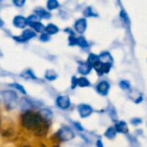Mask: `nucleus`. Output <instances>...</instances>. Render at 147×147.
<instances>
[{
    "instance_id": "1",
    "label": "nucleus",
    "mask_w": 147,
    "mask_h": 147,
    "mask_svg": "<svg viewBox=\"0 0 147 147\" xmlns=\"http://www.w3.org/2000/svg\"><path fill=\"white\" fill-rule=\"evenodd\" d=\"M21 121L23 125L28 130H34L37 134L40 132V135L42 134L44 127L46 125H42V118L40 114L33 113L31 111H26L21 116Z\"/></svg>"
},
{
    "instance_id": "2",
    "label": "nucleus",
    "mask_w": 147,
    "mask_h": 147,
    "mask_svg": "<svg viewBox=\"0 0 147 147\" xmlns=\"http://www.w3.org/2000/svg\"><path fill=\"white\" fill-rule=\"evenodd\" d=\"M2 97L5 104L9 108H13L17 106L18 101V94L13 90H4L2 92Z\"/></svg>"
},
{
    "instance_id": "3",
    "label": "nucleus",
    "mask_w": 147,
    "mask_h": 147,
    "mask_svg": "<svg viewBox=\"0 0 147 147\" xmlns=\"http://www.w3.org/2000/svg\"><path fill=\"white\" fill-rule=\"evenodd\" d=\"M58 136L59 138L62 141H69L76 137V134L71 128L67 126H63L59 130Z\"/></svg>"
},
{
    "instance_id": "4",
    "label": "nucleus",
    "mask_w": 147,
    "mask_h": 147,
    "mask_svg": "<svg viewBox=\"0 0 147 147\" xmlns=\"http://www.w3.org/2000/svg\"><path fill=\"white\" fill-rule=\"evenodd\" d=\"M55 104L60 109L66 110L70 107V99L67 95H59L55 100Z\"/></svg>"
},
{
    "instance_id": "5",
    "label": "nucleus",
    "mask_w": 147,
    "mask_h": 147,
    "mask_svg": "<svg viewBox=\"0 0 147 147\" xmlns=\"http://www.w3.org/2000/svg\"><path fill=\"white\" fill-rule=\"evenodd\" d=\"M77 109H78V113H79L80 116L83 119L89 117L93 113L92 107L88 104H81L78 106Z\"/></svg>"
},
{
    "instance_id": "6",
    "label": "nucleus",
    "mask_w": 147,
    "mask_h": 147,
    "mask_svg": "<svg viewBox=\"0 0 147 147\" xmlns=\"http://www.w3.org/2000/svg\"><path fill=\"white\" fill-rule=\"evenodd\" d=\"M36 36V32L31 30H25L20 36H15L14 39L19 42H24Z\"/></svg>"
},
{
    "instance_id": "7",
    "label": "nucleus",
    "mask_w": 147,
    "mask_h": 147,
    "mask_svg": "<svg viewBox=\"0 0 147 147\" xmlns=\"http://www.w3.org/2000/svg\"><path fill=\"white\" fill-rule=\"evenodd\" d=\"M110 89V84L107 81H101L98 83V85L96 86V90L97 92L103 96H106Z\"/></svg>"
},
{
    "instance_id": "8",
    "label": "nucleus",
    "mask_w": 147,
    "mask_h": 147,
    "mask_svg": "<svg viewBox=\"0 0 147 147\" xmlns=\"http://www.w3.org/2000/svg\"><path fill=\"white\" fill-rule=\"evenodd\" d=\"M93 67L91 64H89L88 61L87 62H82L78 66V72L83 76H87L91 72Z\"/></svg>"
},
{
    "instance_id": "9",
    "label": "nucleus",
    "mask_w": 147,
    "mask_h": 147,
    "mask_svg": "<svg viewBox=\"0 0 147 147\" xmlns=\"http://www.w3.org/2000/svg\"><path fill=\"white\" fill-rule=\"evenodd\" d=\"M99 61L101 64H111L113 65V57L109 52H103L99 55Z\"/></svg>"
},
{
    "instance_id": "10",
    "label": "nucleus",
    "mask_w": 147,
    "mask_h": 147,
    "mask_svg": "<svg viewBox=\"0 0 147 147\" xmlns=\"http://www.w3.org/2000/svg\"><path fill=\"white\" fill-rule=\"evenodd\" d=\"M75 28H76V30L80 33V34H82L85 32L86 30V28H87V21L85 18H81L79 20L76 21V25H75Z\"/></svg>"
},
{
    "instance_id": "11",
    "label": "nucleus",
    "mask_w": 147,
    "mask_h": 147,
    "mask_svg": "<svg viewBox=\"0 0 147 147\" xmlns=\"http://www.w3.org/2000/svg\"><path fill=\"white\" fill-rule=\"evenodd\" d=\"M114 128H115L116 131L119 132V133L126 134L128 132V126H127V124L125 121H119V122H117L115 124V125H114Z\"/></svg>"
},
{
    "instance_id": "12",
    "label": "nucleus",
    "mask_w": 147,
    "mask_h": 147,
    "mask_svg": "<svg viewBox=\"0 0 147 147\" xmlns=\"http://www.w3.org/2000/svg\"><path fill=\"white\" fill-rule=\"evenodd\" d=\"M13 24L18 28H24L27 25V20L22 16H18L14 18Z\"/></svg>"
},
{
    "instance_id": "13",
    "label": "nucleus",
    "mask_w": 147,
    "mask_h": 147,
    "mask_svg": "<svg viewBox=\"0 0 147 147\" xmlns=\"http://www.w3.org/2000/svg\"><path fill=\"white\" fill-rule=\"evenodd\" d=\"M77 86H80L82 88H86V87H90L91 83L88 80L87 77H81V78H77Z\"/></svg>"
},
{
    "instance_id": "14",
    "label": "nucleus",
    "mask_w": 147,
    "mask_h": 147,
    "mask_svg": "<svg viewBox=\"0 0 147 147\" xmlns=\"http://www.w3.org/2000/svg\"><path fill=\"white\" fill-rule=\"evenodd\" d=\"M58 27H56L55 24H49L46 28H45V31H46V33L49 36V35H54V34H55V33H57L58 32Z\"/></svg>"
},
{
    "instance_id": "15",
    "label": "nucleus",
    "mask_w": 147,
    "mask_h": 147,
    "mask_svg": "<svg viewBox=\"0 0 147 147\" xmlns=\"http://www.w3.org/2000/svg\"><path fill=\"white\" fill-rule=\"evenodd\" d=\"M76 45L83 48V49H86V48H88L89 44L88 42V41L82 37V36H80V37H76Z\"/></svg>"
},
{
    "instance_id": "16",
    "label": "nucleus",
    "mask_w": 147,
    "mask_h": 147,
    "mask_svg": "<svg viewBox=\"0 0 147 147\" xmlns=\"http://www.w3.org/2000/svg\"><path fill=\"white\" fill-rule=\"evenodd\" d=\"M116 134H117V131L114 127H109L105 132V136L109 139H113L116 137Z\"/></svg>"
},
{
    "instance_id": "17",
    "label": "nucleus",
    "mask_w": 147,
    "mask_h": 147,
    "mask_svg": "<svg viewBox=\"0 0 147 147\" xmlns=\"http://www.w3.org/2000/svg\"><path fill=\"white\" fill-rule=\"evenodd\" d=\"M39 114L44 119H50L52 118V116H53L52 112L50 110H49V109H42V110H41Z\"/></svg>"
},
{
    "instance_id": "18",
    "label": "nucleus",
    "mask_w": 147,
    "mask_h": 147,
    "mask_svg": "<svg viewBox=\"0 0 147 147\" xmlns=\"http://www.w3.org/2000/svg\"><path fill=\"white\" fill-rule=\"evenodd\" d=\"M45 77L49 81H55L57 78V74L54 70H48L45 74Z\"/></svg>"
},
{
    "instance_id": "19",
    "label": "nucleus",
    "mask_w": 147,
    "mask_h": 147,
    "mask_svg": "<svg viewBox=\"0 0 147 147\" xmlns=\"http://www.w3.org/2000/svg\"><path fill=\"white\" fill-rule=\"evenodd\" d=\"M36 14H37V17L38 18H48L50 17V14L49 12L46 11L45 10L42 9V8H39L36 11Z\"/></svg>"
},
{
    "instance_id": "20",
    "label": "nucleus",
    "mask_w": 147,
    "mask_h": 147,
    "mask_svg": "<svg viewBox=\"0 0 147 147\" xmlns=\"http://www.w3.org/2000/svg\"><path fill=\"white\" fill-rule=\"evenodd\" d=\"M36 32H40V33H42V32H43L44 30H45V27L43 26V24H41L40 22H37V23H35V24H31L30 25Z\"/></svg>"
},
{
    "instance_id": "21",
    "label": "nucleus",
    "mask_w": 147,
    "mask_h": 147,
    "mask_svg": "<svg viewBox=\"0 0 147 147\" xmlns=\"http://www.w3.org/2000/svg\"><path fill=\"white\" fill-rule=\"evenodd\" d=\"M22 76L26 78V79H36V77L35 76V75L33 74V72L30 69H27L25 72H24L22 74Z\"/></svg>"
},
{
    "instance_id": "22",
    "label": "nucleus",
    "mask_w": 147,
    "mask_h": 147,
    "mask_svg": "<svg viewBox=\"0 0 147 147\" xmlns=\"http://www.w3.org/2000/svg\"><path fill=\"white\" fill-rule=\"evenodd\" d=\"M59 4L57 0H49L48 1V8L49 10H54L58 7Z\"/></svg>"
},
{
    "instance_id": "23",
    "label": "nucleus",
    "mask_w": 147,
    "mask_h": 147,
    "mask_svg": "<svg viewBox=\"0 0 147 147\" xmlns=\"http://www.w3.org/2000/svg\"><path fill=\"white\" fill-rule=\"evenodd\" d=\"M26 20H27V24H30V25H31V24H35V23L39 22V18H38V17L36 16V15H31V16L29 17Z\"/></svg>"
},
{
    "instance_id": "24",
    "label": "nucleus",
    "mask_w": 147,
    "mask_h": 147,
    "mask_svg": "<svg viewBox=\"0 0 147 147\" xmlns=\"http://www.w3.org/2000/svg\"><path fill=\"white\" fill-rule=\"evenodd\" d=\"M119 87L124 89V90H129L131 88V84L128 81H125V80H123V81H120L119 82Z\"/></svg>"
},
{
    "instance_id": "25",
    "label": "nucleus",
    "mask_w": 147,
    "mask_h": 147,
    "mask_svg": "<svg viewBox=\"0 0 147 147\" xmlns=\"http://www.w3.org/2000/svg\"><path fill=\"white\" fill-rule=\"evenodd\" d=\"M11 87L14 88L15 89L18 90L19 92H21V93H23V94H26L25 88H24L21 84H19V83H12V84H11Z\"/></svg>"
},
{
    "instance_id": "26",
    "label": "nucleus",
    "mask_w": 147,
    "mask_h": 147,
    "mask_svg": "<svg viewBox=\"0 0 147 147\" xmlns=\"http://www.w3.org/2000/svg\"><path fill=\"white\" fill-rule=\"evenodd\" d=\"M84 14H85L86 17H94V16H96V14H94V11H92V8L91 7H88L84 11Z\"/></svg>"
},
{
    "instance_id": "27",
    "label": "nucleus",
    "mask_w": 147,
    "mask_h": 147,
    "mask_svg": "<svg viewBox=\"0 0 147 147\" xmlns=\"http://www.w3.org/2000/svg\"><path fill=\"white\" fill-rule=\"evenodd\" d=\"M40 39L42 42H47V41L49 40V36L47 33H42V36H41V37H40Z\"/></svg>"
},
{
    "instance_id": "28",
    "label": "nucleus",
    "mask_w": 147,
    "mask_h": 147,
    "mask_svg": "<svg viewBox=\"0 0 147 147\" xmlns=\"http://www.w3.org/2000/svg\"><path fill=\"white\" fill-rule=\"evenodd\" d=\"M141 122H142V120H141V119H139V118H134V119H132L131 121V123L133 124V125H135L140 124Z\"/></svg>"
},
{
    "instance_id": "29",
    "label": "nucleus",
    "mask_w": 147,
    "mask_h": 147,
    "mask_svg": "<svg viewBox=\"0 0 147 147\" xmlns=\"http://www.w3.org/2000/svg\"><path fill=\"white\" fill-rule=\"evenodd\" d=\"M24 2H25V0H14V4L17 6H22V5H24Z\"/></svg>"
},
{
    "instance_id": "30",
    "label": "nucleus",
    "mask_w": 147,
    "mask_h": 147,
    "mask_svg": "<svg viewBox=\"0 0 147 147\" xmlns=\"http://www.w3.org/2000/svg\"><path fill=\"white\" fill-rule=\"evenodd\" d=\"M120 16H121V18H123V20H124V21H125L126 23H128V22H129V19H128V18H127V15L125 13V11H121Z\"/></svg>"
},
{
    "instance_id": "31",
    "label": "nucleus",
    "mask_w": 147,
    "mask_h": 147,
    "mask_svg": "<svg viewBox=\"0 0 147 147\" xmlns=\"http://www.w3.org/2000/svg\"><path fill=\"white\" fill-rule=\"evenodd\" d=\"M72 88H75L77 86V78L76 77H73L72 79Z\"/></svg>"
},
{
    "instance_id": "32",
    "label": "nucleus",
    "mask_w": 147,
    "mask_h": 147,
    "mask_svg": "<svg viewBox=\"0 0 147 147\" xmlns=\"http://www.w3.org/2000/svg\"><path fill=\"white\" fill-rule=\"evenodd\" d=\"M74 124L76 125L75 126H76V128H77V129H78L79 131H82V130H83V128H82V127L81 126V125H80L79 123H77V122H75V123H74Z\"/></svg>"
},
{
    "instance_id": "33",
    "label": "nucleus",
    "mask_w": 147,
    "mask_h": 147,
    "mask_svg": "<svg viewBox=\"0 0 147 147\" xmlns=\"http://www.w3.org/2000/svg\"><path fill=\"white\" fill-rule=\"evenodd\" d=\"M96 145L97 147H103V143L100 139H98L97 140V143H96Z\"/></svg>"
}]
</instances>
